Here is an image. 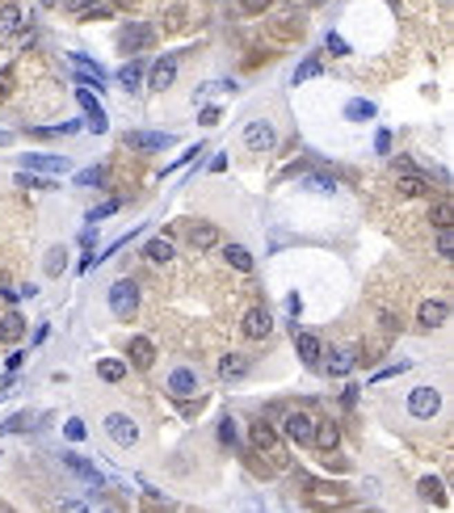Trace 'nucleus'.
I'll return each mask as SVG.
<instances>
[{
  "instance_id": "obj_1",
  "label": "nucleus",
  "mask_w": 454,
  "mask_h": 513,
  "mask_svg": "<svg viewBox=\"0 0 454 513\" xmlns=\"http://www.w3.org/2000/svg\"><path fill=\"white\" fill-rule=\"evenodd\" d=\"M106 299H110V312H114L118 320H131V316L139 312V286H135L131 278H118V282L106 290Z\"/></svg>"
},
{
  "instance_id": "obj_2",
  "label": "nucleus",
  "mask_w": 454,
  "mask_h": 513,
  "mask_svg": "<svg viewBox=\"0 0 454 513\" xmlns=\"http://www.w3.org/2000/svg\"><path fill=\"white\" fill-rule=\"evenodd\" d=\"M244 147H248V151H257V156L274 151V147H278V131H274V122H269V118H252V122L244 127Z\"/></svg>"
},
{
  "instance_id": "obj_3",
  "label": "nucleus",
  "mask_w": 454,
  "mask_h": 513,
  "mask_svg": "<svg viewBox=\"0 0 454 513\" xmlns=\"http://www.w3.org/2000/svg\"><path fill=\"white\" fill-rule=\"evenodd\" d=\"M395 185H399V194H408V198H421V194L433 189L429 177H425L413 160H395Z\"/></svg>"
},
{
  "instance_id": "obj_4",
  "label": "nucleus",
  "mask_w": 454,
  "mask_h": 513,
  "mask_svg": "<svg viewBox=\"0 0 454 513\" xmlns=\"http://www.w3.org/2000/svg\"><path fill=\"white\" fill-rule=\"evenodd\" d=\"M437 408H442V391H437V387L421 383V387H413V391H408V413H413L417 421L437 417Z\"/></svg>"
},
{
  "instance_id": "obj_5",
  "label": "nucleus",
  "mask_w": 454,
  "mask_h": 513,
  "mask_svg": "<svg viewBox=\"0 0 454 513\" xmlns=\"http://www.w3.org/2000/svg\"><path fill=\"white\" fill-rule=\"evenodd\" d=\"M122 143H126L131 151H164V147L177 143V135H173V131H126Z\"/></svg>"
},
{
  "instance_id": "obj_6",
  "label": "nucleus",
  "mask_w": 454,
  "mask_h": 513,
  "mask_svg": "<svg viewBox=\"0 0 454 513\" xmlns=\"http://www.w3.org/2000/svg\"><path fill=\"white\" fill-rule=\"evenodd\" d=\"M106 433H110V442H118V446H135L139 442V421L135 417H126V413H110L106 417Z\"/></svg>"
},
{
  "instance_id": "obj_7",
  "label": "nucleus",
  "mask_w": 454,
  "mask_h": 513,
  "mask_svg": "<svg viewBox=\"0 0 454 513\" xmlns=\"http://www.w3.org/2000/svg\"><path fill=\"white\" fill-rule=\"evenodd\" d=\"M21 165H26V173H50V177L72 169L68 156H50V151H30V156H21Z\"/></svg>"
},
{
  "instance_id": "obj_8",
  "label": "nucleus",
  "mask_w": 454,
  "mask_h": 513,
  "mask_svg": "<svg viewBox=\"0 0 454 513\" xmlns=\"http://www.w3.org/2000/svg\"><path fill=\"white\" fill-rule=\"evenodd\" d=\"M240 328H244V337H248V341H265V337L274 333V316L265 312V307H248Z\"/></svg>"
},
{
  "instance_id": "obj_9",
  "label": "nucleus",
  "mask_w": 454,
  "mask_h": 513,
  "mask_svg": "<svg viewBox=\"0 0 454 513\" xmlns=\"http://www.w3.org/2000/svg\"><path fill=\"white\" fill-rule=\"evenodd\" d=\"M76 101H80V110H84V122H88V131L106 135V131H110V118H106V110L97 106V97H93L88 88H76Z\"/></svg>"
},
{
  "instance_id": "obj_10",
  "label": "nucleus",
  "mask_w": 454,
  "mask_h": 513,
  "mask_svg": "<svg viewBox=\"0 0 454 513\" xmlns=\"http://www.w3.org/2000/svg\"><path fill=\"white\" fill-rule=\"evenodd\" d=\"M151 38H156V30H151V26H143V21H131V26H122V34H118V46L126 50V55H135V50L151 46Z\"/></svg>"
},
{
  "instance_id": "obj_11",
  "label": "nucleus",
  "mask_w": 454,
  "mask_h": 513,
  "mask_svg": "<svg viewBox=\"0 0 454 513\" xmlns=\"http://www.w3.org/2000/svg\"><path fill=\"white\" fill-rule=\"evenodd\" d=\"M169 391H173L177 400H193V395L202 391V379H198V371H189V366H177V371L169 375Z\"/></svg>"
},
{
  "instance_id": "obj_12",
  "label": "nucleus",
  "mask_w": 454,
  "mask_h": 513,
  "mask_svg": "<svg viewBox=\"0 0 454 513\" xmlns=\"http://www.w3.org/2000/svg\"><path fill=\"white\" fill-rule=\"evenodd\" d=\"M286 438L294 442V446H312V433H316V421L308 417V413H286Z\"/></svg>"
},
{
  "instance_id": "obj_13",
  "label": "nucleus",
  "mask_w": 454,
  "mask_h": 513,
  "mask_svg": "<svg viewBox=\"0 0 454 513\" xmlns=\"http://www.w3.org/2000/svg\"><path fill=\"white\" fill-rule=\"evenodd\" d=\"M446 320H450V303H446V299H425V303H421V312H417V324H421V328L433 333V328H442Z\"/></svg>"
},
{
  "instance_id": "obj_14",
  "label": "nucleus",
  "mask_w": 454,
  "mask_h": 513,
  "mask_svg": "<svg viewBox=\"0 0 454 513\" xmlns=\"http://www.w3.org/2000/svg\"><path fill=\"white\" fill-rule=\"evenodd\" d=\"M64 467H68V472H76L80 480H88V484H93L97 492H101V488H106V480H101V472H97V467L88 463V458H84V454H76V450H68V454H64Z\"/></svg>"
},
{
  "instance_id": "obj_15",
  "label": "nucleus",
  "mask_w": 454,
  "mask_h": 513,
  "mask_svg": "<svg viewBox=\"0 0 454 513\" xmlns=\"http://www.w3.org/2000/svg\"><path fill=\"white\" fill-rule=\"evenodd\" d=\"M177 80V59L173 55H164V59H156L151 64V76H147V88H156V93H164L169 84Z\"/></svg>"
},
{
  "instance_id": "obj_16",
  "label": "nucleus",
  "mask_w": 454,
  "mask_h": 513,
  "mask_svg": "<svg viewBox=\"0 0 454 513\" xmlns=\"http://www.w3.org/2000/svg\"><path fill=\"white\" fill-rule=\"evenodd\" d=\"M294 349H299V357H303L308 366H320L324 345H320V337H316V333H299V328H294Z\"/></svg>"
},
{
  "instance_id": "obj_17",
  "label": "nucleus",
  "mask_w": 454,
  "mask_h": 513,
  "mask_svg": "<svg viewBox=\"0 0 454 513\" xmlns=\"http://www.w3.org/2000/svg\"><path fill=\"white\" fill-rule=\"evenodd\" d=\"M189 248H198V252L219 248V227H215V223H198V227H189Z\"/></svg>"
},
{
  "instance_id": "obj_18",
  "label": "nucleus",
  "mask_w": 454,
  "mask_h": 513,
  "mask_svg": "<svg viewBox=\"0 0 454 513\" xmlns=\"http://www.w3.org/2000/svg\"><path fill=\"white\" fill-rule=\"evenodd\" d=\"M248 371H252V362H248L244 353H227L223 362H219V379H223V383H236V379H244Z\"/></svg>"
},
{
  "instance_id": "obj_19",
  "label": "nucleus",
  "mask_w": 454,
  "mask_h": 513,
  "mask_svg": "<svg viewBox=\"0 0 454 513\" xmlns=\"http://www.w3.org/2000/svg\"><path fill=\"white\" fill-rule=\"evenodd\" d=\"M0 341H5V345H21V341H26V320H21L17 312H5V316H0Z\"/></svg>"
},
{
  "instance_id": "obj_20",
  "label": "nucleus",
  "mask_w": 454,
  "mask_h": 513,
  "mask_svg": "<svg viewBox=\"0 0 454 513\" xmlns=\"http://www.w3.org/2000/svg\"><path fill=\"white\" fill-rule=\"evenodd\" d=\"M126 353H131V362H135L139 371H147L151 362H156V345H151L147 337H131V345H126Z\"/></svg>"
},
{
  "instance_id": "obj_21",
  "label": "nucleus",
  "mask_w": 454,
  "mask_h": 513,
  "mask_svg": "<svg viewBox=\"0 0 454 513\" xmlns=\"http://www.w3.org/2000/svg\"><path fill=\"white\" fill-rule=\"evenodd\" d=\"M353 366H358V353H349V349H337V353L328 357V362H324V371H328L332 379H345Z\"/></svg>"
},
{
  "instance_id": "obj_22",
  "label": "nucleus",
  "mask_w": 454,
  "mask_h": 513,
  "mask_svg": "<svg viewBox=\"0 0 454 513\" xmlns=\"http://www.w3.org/2000/svg\"><path fill=\"white\" fill-rule=\"evenodd\" d=\"M223 261L231 270H240V274H252V252L244 244H223Z\"/></svg>"
},
{
  "instance_id": "obj_23",
  "label": "nucleus",
  "mask_w": 454,
  "mask_h": 513,
  "mask_svg": "<svg viewBox=\"0 0 454 513\" xmlns=\"http://www.w3.org/2000/svg\"><path fill=\"white\" fill-rule=\"evenodd\" d=\"M312 442L320 446V450H337V442H341V429H337V421H316V433H312Z\"/></svg>"
},
{
  "instance_id": "obj_24",
  "label": "nucleus",
  "mask_w": 454,
  "mask_h": 513,
  "mask_svg": "<svg viewBox=\"0 0 454 513\" xmlns=\"http://www.w3.org/2000/svg\"><path fill=\"white\" fill-rule=\"evenodd\" d=\"M143 256H147V261H156V265H169V261H173V244H169L164 236H156V240L143 244Z\"/></svg>"
},
{
  "instance_id": "obj_25",
  "label": "nucleus",
  "mask_w": 454,
  "mask_h": 513,
  "mask_svg": "<svg viewBox=\"0 0 454 513\" xmlns=\"http://www.w3.org/2000/svg\"><path fill=\"white\" fill-rule=\"evenodd\" d=\"M42 270H46L50 278H59V274L68 270V248H64V244H55V248H46V256H42Z\"/></svg>"
},
{
  "instance_id": "obj_26",
  "label": "nucleus",
  "mask_w": 454,
  "mask_h": 513,
  "mask_svg": "<svg viewBox=\"0 0 454 513\" xmlns=\"http://www.w3.org/2000/svg\"><path fill=\"white\" fill-rule=\"evenodd\" d=\"M375 114H379L375 101H366V97H353L349 106H345V118H349V122H370Z\"/></svg>"
},
{
  "instance_id": "obj_27",
  "label": "nucleus",
  "mask_w": 454,
  "mask_h": 513,
  "mask_svg": "<svg viewBox=\"0 0 454 513\" xmlns=\"http://www.w3.org/2000/svg\"><path fill=\"white\" fill-rule=\"evenodd\" d=\"M97 375L106 379V383H122V379H126V362H122V357H101V362H97Z\"/></svg>"
},
{
  "instance_id": "obj_28",
  "label": "nucleus",
  "mask_w": 454,
  "mask_h": 513,
  "mask_svg": "<svg viewBox=\"0 0 454 513\" xmlns=\"http://www.w3.org/2000/svg\"><path fill=\"white\" fill-rule=\"evenodd\" d=\"M72 64L80 68V76H84V80H93V84H106V68H101V64H93L88 55H80V50H76V55H72Z\"/></svg>"
},
{
  "instance_id": "obj_29",
  "label": "nucleus",
  "mask_w": 454,
  "mask_h": 513,
  "mask_svg": "<svg viewBox=\"0 0 454 513\" xmlns=\"http://www.w3.org/2000/svg\"><path fill=\"white\" fill-rule=\"evenodd\" d=\"M252 446H257V450H274L278 446V429L269 421H257V425H252Z\"/></svg>"
},
{
  "instance_id": "obj_30",
  "label": "nucleus",
  "mask_w": 454,
  "mask_h": 513,
  "mask_svg": "<svg viewBox=\"0 0 454 513\" xmlns=\"http://www.w3.org/2000/svg\"><path fill=\"white\" fill-rule=\"evenodd\" d=\"M429 219H433V227H450V223H454V207H450V198H446V194H442V198L433 202Z\"/></svg>"
},
{
  "instance_id": "obj_31",
  "label": "nucleus",
  "mask_w": 454,
  "mask_h": 513,
  "mask_svg": "<svg viewBox=\"0 0 454 513\" xmlns=\"http://www.w3.org/2000/svg\"><path fill=\"white\" fill-rule=\"evenodd\" d=\"M139 80H143V64H139V59H131V64L118 68V84H122V88H139Z\"/></svg>"
},
{
  "instance_id": "obj_32",
  "label": "nucleus",
  "mask_w": 454,
  "mask_h": 513,
  "mask_svg": "<svg viewBox=\"0 0 454 513\" xmlns=\"http://www.w3.org/2000/svg\"><path fill=\"white\" fill-rule=\"evenodd\" d=\"M17 26H21V9L5 0V5H0V30H5V34H13Z\"/></svg>"
},
{
  "instance_id": "obj_33",
  "label": "nucleus",
  "mask_w": 454,
  "mask_h": 513,
  "mask_svg": "<svg viewBox=\"0 0 454 513\" xmlns=\"http://www.w3.org/2000/svg\"><path fill=\"white\" fill-rule=\"evenodd\" d=\"M303 189H312V194H332V189H337V181H332V177H324V173H312V177H303Z\"/></svg>"
},
{
  "instance_id": "obj_34",
  "label": "nucleus",
  "mask_w": 454,
  "mask_h": 513,
  "mask_svg": "<svg viewBox=\"0 0 454 513\" xmlns=\"http://www.w3.org/2000/svg\"><path fill=\"white\" fill-rule=\"evenodd\" d=\"M106 177H110V173L97 165V169H84V173H76V185H106Z\"/></svg>"
},
{
  "instance_id": "obj_35",
  "label": "nucleus",
  "mask_w": 454,
  "mask_h": 513,
  "mask_svg": "<svg viewBox=\"0 0 454 513\" xmlns=\"http://www.w3.org/2000/svg\"><path fill=\"white\" fill-rule=\"evenodd\" d=\"M118 207H122V202H118V198H110V202H101V207H93V211H88V223H101V219H110V215H114Z\"/></svg>"
},
{
  "instance_id": "obj_36",
  "label": "nucleus",
  "mask_w": 454,
  "mask_h": 513,
  "mask_svg": "<svg viewBox=\"0 0 454 513\" xmlns=\"http://www.w3.org/2000/svg\"><path fill=\"white\" fill-rule=\"evenodd\" d=\"M198 156H207V147H202V143H193V147H189V151H185V156H177V160H173V165H164V173H177V169H181V165H189V160H198Z\"/></svg>"
},
{
  "instance_id": "obj_37",
  "label": "nucleus",
  "mask_w": 454,
  "mask_h": 513,
  "mask_svg": "<svg viewBox=\"0 0 454 513\" xmlns=\"http://www.w3.org/2000/svg\"><path fill=\"white\" fill-rule=\"evenodd\" d=\"M312 76H320V59H316V55L303 59V64L294 68V84H299V80H312Z\"/></svg>"
},
{
  "instance_id": "obj_38",
  "label": "nucleus",
  "mask_w": 454,
  "mask_h": 513,
  "mask_svg": "<svg viewBox=\"0 0 454 513\" xmlns=\"http://www.w3.org/2000/svg\"><path fill=\"white\" fill-rule=\"evenodd\" d=\"M17 185H21V189H55V181H42V177H34V173H17Z\"/></svg>"
},
{
  "instance_id": "obj_39",
  "label": "nucleus",
  "mask_w": 454,
  "mask_h": 513,
  "mask_svg": "<svg viewBox=\"0 0 454 513\" xmlns=\"http://www.w3.org/2000/svg\"><path fill=\"white\" fill-rule=\"evenodd\" d=\"M59 9H64V13H80V17H84L88 9H97V0H59Z\"/></svg>"
},
{
  "instance_id": "obj_40",
  "label": "nucleus",
  "mask_w": 454,
  "mask_h": 513,
  "mask_svg": "<svg viewBox=\"0 0 454 513\" xmlns=\"http://www.w3.org/2000/svg\"><path fill=\"white\" fill-rule=\"evenodd\" d=\"M30 421H34L30 413H17V417H9V421H5V433H21V429H30Z\"/></svg>"
},
{
  "instance_id": "obj_41",
  "label": "nucleus",
  "mask_w": 454,
  "mask_h": 513,
  "mask_svg": "<svg viewBox=\"0 0 454 513\" xmlns=\"http://www.w3.org/2000/svg\"><path fill=\"white\" fill-rule=\"evenodd\" d=\"M421 496H425V501H437V505L446 501V496H442V484H437V480H421Z\"/></svg>"
},
{
  "instance_id": "obj_42",
  "label": "nucleus",
  "mask_w": 454,
  "mask_h": 513,
  "mask_svg": "<svg viewBox=\"0 0 454 513\" xmlns=\"http://www.w3.org/2000/svg\"><path fill=\"white\" fill-rule=\"evenodd\" d=\"M13 80H17V72H13V68H0V101H5V97L13 93Z\"/></svg>"
},
{
  "instance_id": "obj_43",
  "label": "nucleus",
  "mask_w": 454,
  "mask_h": 513,
  "mask_svg": "<svg viewBox=\"0 0 454 513\" xmlns=\"http://www.w3.org/2000/svg\"><path fill=\"white\" fill-rule=\"evenodd\" d=\"M437 252H442V256L454 252V236H450V227H437Z\"/></svg>"
},
{
  "instance_id": "obj_44",
  "label": "nucleus",
  "mask_w": 454,
  "mask_h": 513,
  "mask_svg": "<svg viewBox=\"0 0 454 513\" xmlns=\"http://www.w3.org/2000/svg\"><path fill=\"white\" fill-rule=\"evenodd\" d=\"M64 433H68L72 442H84V433H88V429H84V421H80V417H72V421L64 425Z\"/></svg>"
},
{
  "instance_id": "obj_45",
  "label": "nucleus",
  "mask_w": 454,
  "mask_h": 513,
  "mask_svg": "<svg viewBox=\"0 0 454 513\" xmlns=\"http://www.w3.org/2000/svg\"><path fill=\"white\" fill-rule=\"evenodd\" d=\"M324 46L332 50V55H349V46H345V38H341V34H328V38H324Z\"/></svg>"
},
{
  "instance_id": "obj_46",
  "label": "nucleus",
  "mask_w": 454,
  "mask_h": 513,
  "mask_svg": "<svg viewBox=\"0 0 454 513\" xmlns=\"http://www.w3.org/2000/svg\"><path fill=\"white\" fill-rule=\"evenodd\" d=\"M240 5H244V13H265L274 0H240Z\"/></svg>"
},
{
  "instance_id": "obj_47",
  "label": "nucleus",
  "mask_w": 454,
  "mask_h": 513,
  "mask_svg": "<svg viewBox=\"0 0 454 513\" xmlns=\"http://www.w3.org/2000/svg\"><path fill=\"white\" fill-rule=\"evenodd\" d=\"M375 147L387 156V151H391V131H379V135H375Z\"/></svg>"
},
{
  "instance_id": "obj_48",
  "label": "nucleus",
  "mask_w": 454,
  "mask_h": 513,
  "mask_svg": "<svg viewBox=\"0 0 454 513\" xmlns=\"http://www.w3.org/2000/svg\"><path fill=\"white\" fill-rule=\"evenodd\" d=\"M231 425H236V421H231V417H223V429H219V438H223V442H236V429H231Z\"/></svg>"
},
{
  "instance_id": "obj_49",
  "label": "nucleus",
  "mask_w": 454,
  "mask_h": 513,
  "mask_svg": "<svg viewBox=\"0 0 454 513\" xmlns=\"http://www.w3.org/2000/svg\"><path fill=\"white\" fill-rule=\"evenodd\" d=\"M59 513H88V505H84V501H68Z\"/></svg>"
},
{
  "instance_id": "obj_50",
  "label": "nucleus",
  "mask_w": 454,
  "mask_h": 513,
  "mask_svg": "<svg viewBox=\"0 0 454 513\" xmlns=\"http://www.w3.org/2000/svg\"><path fill=\"white\" fill-rule=\"evenodd\" d=\"M21 362H26V353H21V349H13V353H9V371H17Z\"/></svg>"
},
{
  "instance_id": "obj_51",
  "label": "nucleus",
  "mask_w": 454,
  "mask_h": 513,
  "mask_svg": "<svg viewBox=\"0 0 454 513\" xmlns=\"http://www.w3.org/2000/svg\"><path fill=\"white\" fill-rule=\"evenodd\" d=\"M202 122H207V127H215V122H219V110H215V106H211V110H202Z\"/></svg>"
},
{
  "instance_id": "obj_52",
  "label": "nucleus",
  "mask_w": 454,
  "mask_h": 513,
  "mask_svg": "<svg viewBox=\"0 0 454 513\" xmlns=\"http://www.w3.org/2000/svg\"><path fill=\"white\" fill-rule=\"evenodd\" d=\"M38 5H42V9H59V0H38Z\"/></svg>"
},
{
  "instance_id": "obj_53",
  "label": "nucleus",
  "mask_w": 454,
  "mask_h": 513,
  "mask_svg": "<svg viewBox=\"0 0 454 513\" xmlns=\"http://www.w3.org/2000/svg\"><path fill=\"white\" fill-rule=\"evenodd\" d=\"M0 143H9V131H0Z\"/></svg>"
},
{
  "instance_id": "obj_54",
  "label": "nucleus",
  "mask_w": 454,
  "mask_h": 513,
  "mask_svg": "<svg viewBox=\"0 0 454 513\" xmlns=\"http://www.w3.org/2000/svg\"><path fill=\"white\" fill-rule=\"evenodd\" d=\"M312 5H324V0H312Z\"/></svg>"
}]
</instances>
